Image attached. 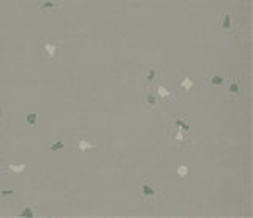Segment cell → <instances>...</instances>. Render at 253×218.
<instances>
[{
	"label": "cell",
	"mask_w": 253,
	"mask_h": 218,
	"mask_svg": "<svg viewBox=\"0 0 253 218\" xmlns=\"http://www.w3.org/2000/svg\"><path fill=\"white\" fill-rule=\"evenodd\" d=\"M0 196H2V198H5V199H7L8 196H13V191H11V190H3L2 193H0Z\"/></svg>",
	"instance_id": "cell-17"
},
{
	"label": "cell",
	"mask_w": 253,
	"mask_h": 218,
	"mask_svg": "<svg viewBox=\"0 0 253 218\" xmlns=\"http://www.w3.org/2000/svg\"><path fill=\"white\" fill-rule=\"evenodd\" d=\"M228 82H229L228 84V95H231V97L241 95V82L236 78H231Z\"/></svg>",
	"instance_id": "cell-6"
},
{
	"label": "cell",
	"mask_w": 253,
	"mask_h": 218,
	"mask_svg": "<svg viewBox=\"0 0 253 218\" xmlns=\"http://www.w3.org/2000/svg\"><path fill=\"white\" fill-rule=\"evenodd\" d=\"M78 147H79L81 152H87V150H90V149H95V145L90 144V142L85 141V139H79V141H78Z\"/></svg>",
	"instance_id": "cell-10"
},
{
	"label": "cell",
	"mask_w": 253,
	"mask_h": 218,
	"mask_svg": "<svg viewBox=\"0 0 253 218\" xmlns=\"http://www.w3.org/2000/svg\"><path fill=\"white\" fill-rule=\"evenodd\" d=\"M62 7V3H54L51 0H41L40 2V8L41 11H49V10H59Z\"/></svg>",
	"instance_id": "cell-8"
},
{
	"label": "cell",
	"mask_w": 253,
	"mask_h": 218,
	"mask_svg": "<svg viewBox=\"0 0 253 218\" xmlns=\"http://www.w3.org/2000/svg\"><path fill=\"white\" fill-rule=\"evenodd\" d=\"M177 2H182V3H187V2H188V0H177Z\"/></svg>",
	"instance_id": "cell-18"
},
{
	"label": "cell",
	"mask_w": 253,
	"mask_h": 218,
	"mask_svg": "<svg viewBox=\"0 0 253 218\" xmlns=\"http://www.w3.org/2000/svg\"><path fill=\"white\" fill-rule=\"evenodd\" d=\"M158 97H157V93L154 92V90H150V92H147L146 93V97H144V106L146 107H149V109H157L158 107Z\"/></svg>",
	"instance_id": "cell-5"
},
{
	"label": "cell",
	"mask_w": 253,
	"mask_h": 218,
	"mask_svg": "<svg viewBox=\"0 0 253 218\" xmlns=\"http://www.w3.org/2000/svg\"><path fill=\"white\" fill-rule=\"evenodd\" d=\"M209 82H210L212 85H222V84H225V78L215 75V76H212V78L209 79Z\"/></svg>",
	"instance_id": "cell-12"
},
{
	"label": "cell",
	"mask_w": 253,
	"mask_h": 218,
	"mask_svg": "<svg viewBox=\"0 0 253 218\" xmlns=\"http://www.w3.org/2000/svg\"><path fill=\"white\" fill-rule=\"evenodd\" d=\"M41 48H43L44 56L49 60H56V57L59 56V51H60V46L56 41H46V43L41 44Z\"/></svg>",
	"instance_id": "cell-3"
},
{
	"label": "cell",
	"mask_w": 253,
	"mask_h": 218,
	"mask_svg": "<svg viewBox=\"0 0 253 218\" xmlns=\"http://www.w3.org/2000/svg\"><path fill=\"white\" fill-rule=\"evenodd\" d=\"M139 191H141V198L142 201H152V199H158L161 196L160 191H155V188L146 180H141V185H139Z\"/></svg>",
	"instance_id": "cell-2"
},
{
	"label": "cell",
	"mask_w": 253,
	"mask_h": 218,
	"mask_svg": "<svg viewBox=\"0 0 253 218\" xmlns=\"http://www.w3.org/2000/svg\"><path fill=\"white\" fill-rule=\"evenodd\" d=\"M160 76H161L160 68L155 66V65H152V66H147L146 70L142 71V75H141V81H142V84L146 85V87H152V85L160 79Z\"/></svg>",
	"instance_id": "cell-1"
},
{
	"label": "cell",
	"mask_w": 253,
	"mask_h": 218,
	"mask_svg": "<svg viewBox=\"0 0 253 218\" xmlns=\"http://www.w3.org/2000/svg\"><path fill=\"white\" fill-rule=\"evenodd\" d=\"M191 87H193V79L190 78V76H184L182 79H180V82H179V89L182 90V92H185V93H188L190 90H191Z\"/></svg>",
	"instance_id": "cell-7"
},
{
	"label": "cell",
	"mask_w": 253,
	"mask_h": 218,
	"mask_svg": "<svg viewBox=\"0 0 253 218\" xmlns=\"http://www.w3.org/2000/svg\"><path fill=\"white\" fill-rule=\"evenodd\" d=\"M62 147H63V142H62V141H54V142L51 144V149H52V150H60Z\"/></svg>",
	"instance_id": "cell-15"
},
{
	"label": "cell",
	"mask_w": 253,
	"mask_h": 218,
	"mask_svg": "<svg viewBox=\"0 0 253 218\" xmlns=\"http://www.w3.org/2000/svg\"><path fill=\"white\" fill-rule=\"evenodd\" d=\"M37 119H38V116L35 114V112L27 114V117H25V120H27V123H29V125H35V123H37Z\"/></svg>",
	"instance_id": "cell-14"
},
{
	"label": "cell",
	"mask_w": 253,
	"mask_h": 218,
	"mask_svg": "<svg viewBox=\"0 0 253 218\" xmlns=\"http://www.w3.org/2000/svg\"><path fill=\"white\" fill-rule=\"evenodd\" d=\"M217 25H218L222 30L228 32L232 29V16L229 13H223L218 16V22H217Z\"/></svg>",
	"instance_id": "cell-4"
},
{
	"label": "cell",
	"mask_w": 253,
	"mask_h": 218,
	"mask_svg": "<svg viewBox=\"0 0 253 218\" xmlns=\"http://www.w3.org/2000/svg\"><path fill=\"white\" fill-rule=\"evenodd\" d=\"M8 169L10 171H13V174H16V175H19V174H22L24 171H25V165H10L8 166Z\"/></svg>",
	"instance_id": "cell-11"
},
{
	"label": "cell",
	"mask_w": 253,
	"mask_h": 218,
	"mask_svg": "<svg viewBox=\"0 0 253 218\" xmlns=\"http://www.w3.org/2000/svg\"><path fill=\"white\" fill-rule=\"evenodd\" d=\"M177 174H179L180 177H185V175L188 174V166H187V165H180V166L177 168Z\"/></svg>",
	"instance_id": "cell-13"
},
{
	"label": "cell",
	"mask_w": 253,
	"mask_h": 218,
	"mask_svg": "<svg viewBox=\"0 0 253 218\" xmlns=\"http://www.w3.org/2000/svg\"><path fill=\"white\" fill-rule=\"evenodd\" d=\"M21 215H22V216H35V212H32L30 207H24L22 212H21Z\"/></svg>",
	"instance_id": "cell-16"
},
{
	"label": "cell",
	"mask_w": 253,
	"mask_h": 218,
	"mask_svg": "<svg viewBox=\"0 0 253 218\" xmlns=\"http://www.w3.org/2000/svg\"><path fill=\"white\" fill-rule=\"evenodd\" d=\"M155 93H157V97L161 98V100H171V98H172V95H171V93H169L168 90H166L163 85H161V84L157 85V92H155Z\"/></svg>",
	"instance_id": "cell-9"
}]
</instances>
